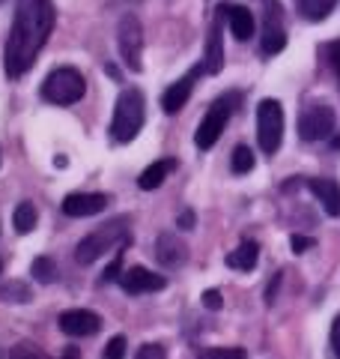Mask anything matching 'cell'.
I'll return each instance as SVG.
<instances>
[{
    "label": "cell",
    "mask_w": 340,
    "mask_h": 359,
    "mask_svg": "<svg viewBox=\"0 0 340 359\" xmlns=\"http://www.w3.org/2000/svg\"><path fill=\"white\" fill-rule=\"evenodd\" d=\"M54 18L57 13L51 0H18L3 51V66L9 78H21L33 66L36 54L45 48L54 30Z\"/></svg>",
    "instance_id": "6da1fadb"
},
{
    "label": "cell",
    "mask_w": 340,
    "mask_h": 359,
    "mask_svg": "<svg viewBox=\"0 0 340 359\" xmlns=\"http://www.w3.org/2000/svg\"><path fill=\"white\" fill-rule=\"evenodd\" d=\"M143 117H146V102L141 90H122L113 108V120H111V138L117 144H129L134 141V135L143 129Z\"/></svg>",
    "instance_id": "7a4b0ae2"
},
{
    "label": "cell",
    "mask_w": 340,
    "mask_h": 359,
    "mask_svg": "<svg viewBox=\"0 0 340 359\" xmlns=\"http://www.w3.org/2000/svg\"><path fill=\"white\" fill-rule=\"evenodd\" d=\"M129 224H132L129 216H117V219H111V222H105V224H99L96 231H90L87 237L78 243L75 261H78V264H84V266H87V264H93V261H99V257L105 255V252H111L120 240H126Z\"/></svg>",
    "instance_id": "3957f363"
},
{
    "label": "cell",
    "mask_w": 340,
    "mask_h": 359,
    "mask_svg": "<svg viewBox=\"0 0 340 359\" xmlns=\"http://www.w3.org/2000/svg\"><path fill=\"white\" fill-rule=\"evenodd\" d=\"M236 105H239V93H233V96H221V99H215L212 108L206 111V117L200 120V126H197V135H194V144L200 150H209L218 144L221 138V132L227 126V120H230V114L236 111Z\"/></svg>",
    "instance_id": "277c9868"
},
{
    "label": "cell",
    "mask_w": 340,
    "mask_h": 359,
    "mask_svg": "<svg viewBox=\"0 0 340 359\" xmlns=\"http://www.w3.org/2000/svg\"><path fill=\"white\" fill-rule=\"evenodd\" d=\"M84 90H87L84 75L78 69H72V66H63V69H54L48 78H45L42 96L54 105H72L84 96Z\"/></svg>",
    "instance_id": "5b68a950"
},
{
    "label": "cell",
    "mask_w": 340,
    "mask_h": 359,
    "mask_svg": "<svg viewBox=\"0 0 340 359\" xmlns=\"http://www.w3.org/2000/svg\"><path fill=\"white\" fill-rule=\"evenodd\" d=\"M257 138L263 153H278L283 141V108L275 99H263L257 108Z\"/></svg>",
    "instance_id": "8992f818"
},
{
    "label": "cell",
    "mask_w": 340,
    "mask_h": 359,
    "mask_svg": "<svg viewBox=\"0 0 340 359\" xmlns=\"http://www.w3.org/2000/svg\"><path fill=\"white\" fill-rule=\"evenodd\" d=\"M334 126H337V114L332 105H308L304 114L299 117V138L302 141H325L334 135Z\"/></svg>",
    "instance_id": "52a82bcc"
},
{
    "label": "cell",
    "mask_w": 340,
    "mask_h": 359,
    "mask_svg": "<svg viewBox=\"0 0 340 359\" xmlns=\"http://www.w3.org/2000/svg\"><path fill=\"white\" fill-rule=\"evenodd\" d=\"M117 42H120L122 63H126L132 72H141V54H143V27H141V21L134 18L132 13L120 18V27H117Z\"/></svg>",
    "instance_id": "ba28073f"
},
{
    "label": "cell",
    "mask_w": 340,
    "mask_h": 359,
    "mask_svg": "<svg viewBox=\"0 0 340 359\" xmlns=\"http://www.w3.org/2000/svg\"><path fill=\"white\" fill-rule=\"evenodd\" d=\"M57 323H60V330L66 335H72V339L96 335L101 330V318H99L96 311H87V309H69V311H63L60 318H57Z\"/></svg>",
    "instance_id": "9c48e42d"
},
{
    "label": "cell",
    "mask_w": 340,
    "mask_h": 359,
    "mask_svg": "<svg viewBox=\"0 0 340 359\" xmlns=\"http://www.w3.org/2000/svg\"><path fill=\"white\" fill-rule=\"evenodd\" d=\"M164 285H167L164 276H158L146 266H132V269H126V273H120V287L132 297L134 294H155V290H162Z\"/></svg>",
    "instance_id": "30bf717a"
},
{
    "label": "cell",
    "mask_w": 340,
    "mask_h": 359,
    "mask_svg": "<svg viewBox=\"0 0 340 359\" xmlns=\"http://www.w3.org/2000/svg\"><path fill=\"white\" fill-rule=\"evenodd\" d=\"M185 257H188V245L179 240L173 231H164L155 237V261L162 266L176 269V266L185 264Z\"/></svg>",
    "instance_id": "8fae6325"
},
{
    "label": "cell",
    "mask_w": 340,
    "mask_h": 359,
    "mask_svg": "<svg viewBox=\"0 0 340 359\" xmlns=\"http://www.w3.org/2000/svg\"><path fill=\"white\" fill-rule=\"evenodd\" d=\"M203 72L206 75H218L224 69V39H221V15L212 18L209 25V36H206V48H203Z\"/></svg>",
    "instance_id": "7c38bea8"
},
{
    "label": "cell",
    "mask_w": 340,
    "mask_h": 359,
    "mask_svg": "<svg viewBox=\"0 0 340 359\" xmlns=\"http://www.w3.org/2000/svg\"><path fill=\"white\" fill-rule=\"evenodd\" d=\"M197 75H203V66L191 69L185 78H179V81H173V84L164 90L162 108L167 111V114H176V111H183V105L188 102V96H191V90H194V78H197Z\"/></svg>",
    "instance_id": "4fadbf2b"
},
{
    "label": "cell",
    "mask_w": 340,
    "mask_h": 359,
    "mask_svg": "<svg viewBox=\"0 0 340 359\" xmlns=\"http://www.w3.org/2000/svg\"><path fill=\"white\" fill-rule=\"evenodd\" d=\"M266 9H269V21H266V30H263V42H260V48L263 54H278L283 51V45H287V33L281 27V18L275 21V15H281V4L278 0H266Z\"/></svg>",
    "instance_id": "5bb4252c"
},
{
    "label": "cell",
    "mask_w": 340,
    "mask_h": 359,
    "mask_svg": "<svg viewBox=\"0 0 340 359\" xmlns=\"http://www.w3.org/2000/svg\"><path fill=\"white\" fill-rule=\"evenodd\" d=\"M111 204L108 195H99V192H90V195H69L63 201V212L72 219H81V216H96Z\"/></svg>",
    "instance_id": "9a60e30c"
},
{
    "label": "cell",
    "mask_w": 340,
    "mask_h": 359,
    "mask_svg": "<svg viewBox=\"0 0 340 359\" xmlns=\"http://www.w3.org/2000/svg\"><path fill=\"white\" fill-rule=\"evenodd\" d=\"M311 192L313 198L323 204V210L328 212V216H340V186L337 180H325V177H316L311 180Z\"/></svg>",
    "instance_id": "2e32d148"
},
{
    "label": "cell",
    "mask_w": 340,
    "mask_h": 359,
    "mask_svg": "<svg viewBox=\"0 0 340 359\" xmlns=\"http://www.w3.org/2000/svg\"><path fill=\"white\" fill-rule=\"evenodd\" d=\"M224 13H227V21H230L233 36L239 42L254 36V15H251V9H245V6H224Z\"/></svg>",
    "instance_id": "e0dca14e"
},
{
    "label": "cell",
    "mask_w": 340,
    "mask_h": 359,
    "mask_svg": "<svg viewBox=\"0 0 340 359\" xmlns=\"http://www.w3.org/2000/svg\"><path fill=\"white\" fill-rule=\"evenodd\" d=\"M176 168V159H158V162H153L146 171L141 174V180H138V186L143 189V192H153V189H158L167 180V174Z\"/></svg>",
    "instance_id": "ac0fdd59"
},
{
    "label": "cell",
    "mask_w": 340,
    "mask_h": 359,
    "mask_svg": "<svg viewBox=\"0 0 340 359\" xmlns=\"http://www.w3.org/2000/svg\"><path fill=\"white\" fill-rule=\"evenodd\" d=\"M260 261V249H257V243H242L236 252H230L224 257V264L230 266V269H254Z\"/></svg>",
    "instance_id": "d6986e66"
},
{
    "label": "cell",
    "mask_w": 340,
    "mask_h": 359,
    "mask_svg": "<svg viewBox=\"0 0 340 359\" xmlns=\"http://www.w3.org/2000/svg\"><path fill=\"white\" fill-rule=\"evenodd\" d=\"M334 6H337V0H296L299 15L308 18V21H323V18H328Z\"/></svg>",
    "instance_id": "ffe728a7"
},
{
    "label": "cell",
    "mask_w": 340,
    "mask_h": 359,
    "mask_svg": "<svg viewBox=\"0 0 340 359\" xmlns=\"http://www.w3.org/2000/svg\"><path fill=\"white\" fill-rule=\"evenodd\" d=\"M13 224L18 233H30L33 228H36V207L30 204V201H21V204L15 207L13 212Z\"/></svg>",
    "instance_id": "44dd1931"
},
{
    "label": "cell",
    "mask_w": 340,
    "mask_h": 359,
    "mask_svg": "<svg viewBox=\"0 0 340 359\" xmlns=\"http://www.w3.org/2000/svg\"><path fill=\"white\" fill-rule=\"evenodd\" d=\"M30 273H33V278H36V282H42V285L57 282V264L51 261V257H36V261H33V266H30Z\"/></svg>",
    "instance_id": "7402d4cb"
},
{
    "label": "cell",
    "mask_w": 340,
    "mask_h": 359,
    "mask_svg": "<svg viewBox=\"0 0 340 359\" xmlns=\"http://www.w3.org/2000/svg\"><path fill=\"white\" fill-rule=\"evenodd\" d=\"M230 168H233V174H248V171H254V153H251V147L239 144V147L233 150V156H230Z\"/></svg>",
    "instance_id": "603a6c76"
},
{
    "label": "cell",
    "mask_w": 340,
    "mask_h": 359,
    "mask_svg": "<svg viewBox=\"0 0 340 359\" xmlns=\"http://www.w3.org/2000/svg\"><path fill=\"white\" fill-rule=\"evenodd\" d=\"M0 299H3V302H30V287L24 282L0 285Z\"/></svg>",
    "instance_id": "cb8c5ba5"
},
{
    "label": "cell",
    "mask_w": 340,
    "mask_h": 359,
    "mask_svg": "<svg viewBox=\"0 0 340 359\" xmlns=\"http://www.w3.org/2000/svg\"><path fill=\"white\" fill-rule=\"evenodd\" d=\"M200 359H248L242 347H206Z\"/></svg>",
    "instance_id": "d4e9b609"
},
{
    "label": "cell",
    "mask_w": 340,
    "mask_h": 359,
    "mask_svg": "<svg viewBox=\"0 0 340 359\" xmlns=\"http://www.w3.org/2000/svg\"><path fill=\"white\" fill-rule=\"evenodd\" d=\"M9 359H51L48 353H42L36 344H15L13 347V353H9Z\"/></svg>",
    "instance_id": "484cf974"
},
{
    "label": "cell",
    "mask_w": 340,
    "mask_h": 359,
    "mask_svg": "<svg viewBox=\"0 0 340 359\" xmlns=\"http://www.w3.org/2000/svg\"><path fill=\"white\" fill-rule=\"evenodd\" d=\"M122 356H126V339H122V335H113L105 347V359H122Z\"/></svg>",
    "instance_id": "4316f807"
},
{
    "label": "cell",
    "mask_w": 340,
    "mask_h": 359,
    "mask_svg": "<svg viewBox=\"0 0 340 359\" xmlns=\"http://www.w3.org/2000/svg\"><path fill=\"white\" fill-rule=\"evenodd\" d=\"M164 356H167L164 344H143L134 359H164Z\"/></svg>",
    "instance_id": "83f0119b"
},
{
    "label": "cell",
    "mask_w": 340,
    "mask_h": 359,
    "mask_svg": "<svg viewBox=\"0 0 340 359\" xmlns=\"http://www.w3.org/2000/svg\"><path fill=\"white\" fill-rule=\"evenodd\" d=\"M200 302H203V309H209V311H218V309H221V294H218V290H203Z\"/></svg>",
    "instance_id": "f1b7e54d"
},
{
    "label": "cell",
    "mask_w": 340,
    "mask_h": 359,
    "mask_svg": "<svg viewBox=\"0 0 340 359\" xmlns=\"http://www.w3.org/2000/svg\"><path fill=\"white\" fill-rule=\"evenodd\" d=\"M120 264H122V252H117L113 264L105 269V276H101V282H120Z\"/></svg>",
    "instance_id": "f546056e"
},
{
    "label": "cell",
    "mask_w": 340,
    "mask_h": 359,
    "mask_svg": "<svg viewBox=\"0 0 340 359\" xmlns=\"http://www.w3.org/2000/svg\"><path fill=\"white\" fill-rule=\"evenodd\" d=\"M290 245H292V252H296V255H302V252L313 249V240H311V237H302V233H296V237L290 240Z\"/></svg>",
    "instance_id": "4dcf8cb0"
},
{
    "label": "cell",
    "mask_w": 340,
    "mask_h": 359,
    "mask_svg": "<svg viewBox=\"0 0 340 359\" xmlns=\"http://www.w3.org/2000/svg\"><path fill=\"white\" fill-rule=\"evenodd\" d=\"M194 210H183V212H179V216H176V224H179V228H183V231H191V228H194Z\"/></svg>",
    "instance_id": "1f68e13d"
},
{
    "label": "cell",
    "mask_w": 340,
    "mask_h": 359,
    "mask_svg": "<svg viewBox=\"0 0 340 359\" xmlns=\"http://www.w3.org/2000/svg\"><path fill=\"white\" fill-rule=\"evenodd\" d=\"M325 54H328V63L334 66V72H337V78H340V42L328 45V48H325Z\"/></svg>",
    "instance_id": "d6a6232c"
},
{
    "label": "cell",
    "mask_w": 340,
    "mask_h": 359,
    "mask_svg": "<svg viewBox=\"0 0 340 359\" xmlns=\"http://www.w3.org/2000/svg\"><path fill=\"white\" fill-rule=\"evenodd\" d=\"M332 351H334V359H340V314L332 323Z\"/></svg>",
    "instance_id": "836d02e7"
},
{
    "label": "cell",
    "mask_w": 340,
    "mask_h": 359,
    "mask_svg": "<svg viewBox=\"0 0 340 359\" xmlns=\"http://www.w3.org/2000/svg\"><path fill=\"white\" fill-rule=\"evenodd\" d=\"M278 285H281V276H275V278L269 282V290H266V302H269V306L275 302V290H278Z\"/></svg>",
    "instance_id": "e575fe53"
},
{
    "label": "cell",
    "mask_w": 340,
    "mask_h": 359,
    "mask_svg": "<svg viewBox=\"0 0 340 359\" xmlns=\"http://www.w3.org/2000/svg\"><path fill=\"white\" fill-rule=\"evenodd\" d=\"M63 359H81V353H78V347H66V351H63Z\"/></svg>",
    "instance_id": "d590c367"
},
{
    "label": "cell",
    "mask_w": 340,
    "mask_h": 359,
    "mask_svg": "<svg viewBox=\"0 0 340 359\" xmlns=\"http://www.w3.org/2000/svg\"><path fill=\"white\" fill-rule=\"evenodd\" d=\"M0 269H3V264H0Z\"/></svg>",
    "instance_id": "8d00e7d4"
}]
</instances>
